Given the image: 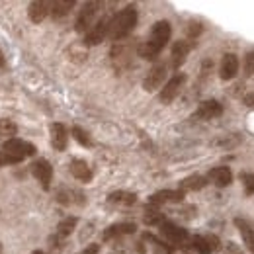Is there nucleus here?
<instances>
[{"instance_id": "1", "label": "nucleus", "mask_w": 254, "mask_h": 254, "mask_svg": "<svg viewBox=\"0 0 254 254\" xmlns=\"http://www.w3.org/2000/svg\"><path fill=\"white\" fill-rule=\"evenodd\" d=\"M170 35H172V26H170V22H166V20L157 22V24L151 28L149 39L137 47L139 57L145 59V61H157L160 51H162V49L166 47V43L170 41Z\"/></svg>"}, {"instance_id": "2", "label": "nucleus", "mask_w": 254, "mask_h": 254, "mask_svg": "<svg viewBox=\"0 0 254 254\" xmlns=\"http://www.w3.org/2000/svg\"><path fill=\"white\" fill-rule=\"evenodd\" d=\"M135 26H137V8L135 6H126L116 16H112L108 37L114 39V41H122L124 37H127L133 32Z\"/></svg>"}, {"instance_id": "3", "label": "nucleus", "mask_w": 254, "mask_h": 254, "mask_svg": "<svg viewBox=\"0 0 254 254\" xmlns=\"http://www.w3.org/2000/svg\"><path fill=\"white\" fill-rule=\"evenodd\" d=\"M104 4L102 2H86L84 6H82V10L78 12V18H76V22H74V30L78 33H88L92 30V26H94V20L96 16H98V12H100V8H102Z\"/></svg>"}, {"instance_id": "4", "label": "nucleus", "mask_w": 254, "mask_h": 254, "mask_svg": "<svg viewBox=\"0 0 254 254\" xmlns=\"http://www.w3.org/2000/svg\"><path fill=\"white\" fill-rule=\"evenodd\" d=\"M2 151H4V153H10V155H14V157H18V159H22V160L28 159V157H33V155L37 153L35 145L24 141V139H16V137L6 139V141L2 143Z\"/></svg>"}, {"instance_id": "5", "label": "nucleus", "mask_w": 254, "mask_h": 254, "mask_svg": "<svg viewBox=\"0 0 254 254\" xmlns=\"http://www.w3.org/2000/svg\"><path fill=\"white\" fill-rule=\"evenodd\" d=\"M30 170H32L33 178L41 184V188H43V190H49V188H51V180H53V166L49 164V160H45V159L33 160L32 166H30Z\"/></svg>"}, {"instance_id": "6", "label": "nucleus", "mask_w": 254, "mask_h": 254, "mask_svg": "<svg viewBox=\"0 0 254 254\" xmlns=\"http://www.w3.org/2000/svg\"><path fill=\"white\" fill-rule=\"evenodd\" d=\"M159 229H160V237H162L166 243H170V245H184V243L188 241V231L182 229V227L176 225V223L164 221Z\"/></svg>"}, {"instance_id": "7", "label": "nucleus", "mask_w": 254, "mask_h": 254, "mask_svg": "<svg viewBox=\"0 0 254 254\" xmlns=\"http://www.w3.org/2000/svg\"><path fill=\"white\" fill-rule=\"evenodd\" d=\"M186 80H188V76L184 74V72H178V74H174L164 86H162V90H160V102L162 104H170L176 96L182 92V86L186 84Z\"/></svg>"}, {"instance_id": "8", "label": "nucleus", "mask_w": 254, "mask_h": 254, "mask_svg": "<svg viewBox=\"0 0 254 254\" xmlns=\"http://www.w3.org/2000/svg\"><path fill=\"white\" fill-rule=\"evenodd\" d=\"M166 70H168V64L166 63H157L145 76L143 80V90L147 92H155L162 86V82L166 80Z\"/></svg>"}, {"instance_id": "9", "label": "nucleus", "mask_w": 254, "mask_h": 254, "mask_svg": "<svg viewBox=\"0 0 254 254\" xmlns=\"http://www.w3.org/2000/svg\"><path fill=\"white\" fill-rule=\"evenodd\" d=\"M110 20L112 18H108V16L106 18H100L94 26H92V30L84 35V45L92 47V45L102 43L104 37H108V32H110Z\"/></svg>"}, {"instance_id": "10", "label": "nucleus", "mask_w": 254, "mask_h": 254, "mask_svg": "<svg viewBox=\"0 0 254 254\" xmlns=\"http://www.w3.org/2000/svg\"><path fill=\"white\" fill-rule=\"evenodd\" d=\"M223 114V106L217 100H205L197 106V110L193 112L191 120H215Z\"/></svg>"}, {"instance_id": "11", "label": "nucleus", "mask_w": 254, "mask_h": 254, "mask_svg": "<svg viewBox=\"0 0 254 254\" xmlns=\"http://www.w3.org/2000/svg\"><path fill=\"white\" fill-rule=\"evenodd\" d=\"M131 45L129 43H126V41H118L114 47H112V61H114V64H116V68L118 70H124V68H127L129 64H131Z\"/></svg>"}, {"instance_id": "12", "label": "nucleus", "mask_w": 254, "mask_h": 254, "mask_svg": "<svg viewBox=\"0 0 254 254\" xmlns=\"http://www.w3.org/2000/svg\"><path fill=\"white\" fill-rule=\"evenodd\" d=\"M55 199L61 205H84L86 203V195L82 191L74 190V188H64V186L57 190Z\"/></svg>"}, {"instance_id": "13", "label": "nucleus", "mask_w": 254, "mask_h": 254, "mask_svg": "<svg viewBox=\"0 0 254 254\" xmlns=\"http://www.w3.org/2000/svg\"><path fill=\"white\" fill-rule=\"evenodd\" d=\"M190 51H191L190 41H184V39L176 41V43L172 45V53H170V66H172L174 70H178V68L184 64L186 57L190 55Z\"/></svg>"}, {"instance_id": "14", "label": "nucleus", "mask_w": 254, "mask_h": 254, "mask_svg": "<svg viewBox=\"0 0 254 254\" xmlns=\"http://www.w3.org/2000/svg\"><path fill=\"white\" fill-rule=\"evenodd\" d=\"M184 197H186V191L182 190H160L149 197V203L160 207L164 203H180V201H184Z\"/></svg>"}, {"instance_id": "15", "label": "nucleus", "mask_w": 254, "mask_h": 254, "mask_svg": "<svg viewBox=\"0 0 254 254\" xmlns=\"http://www.w3.org/2000/svg\"><path fill=\"white\" fill-rule=\"evenodd\" d=\"M68 170H70V174L78 180V182H84V184H88L90 180H92V168L88 166V162L82 159H72L70 160V164H68Z\"/></svg>"}, {"instance_id": "16", "label": "nucleus", "mask_w": 254, "mask_h": 254, "mask_svg": "<svg viewBox=\"0 0 254 254\" xmlns=\"http://www.w3.org/2000/svg\"><path fill=\"white\" fill-rule=\"evenodd\" d=\"M51 14V2L47 0H33L28 8V16L33 24H41Z\"/></svg>"}, {"instance_id": "17", "label": "nucleus", "mask_w": 254, "mask_h": 254, "mask_svg": "<svg viewBox=\"0 0 254 254\" xmlns=\"http://www.w3.org/2000/svg\"><path fill=\"white\" fill-rule=\"evenodd\" d=\"M239 57L235 55V53H227V55H223V61H221V68H219V76H221L223 80H233L235 76H237V72H239Z\"/></svg>"}, {"instance_id": "18", "label": "nucleus", "mask_w": 254, "mask_h": 254, "mask_svg": "<svg viewBox=\"0 0 254 254\" xmlns=\"http://www.w3.org/2000/svg\"><path fill=\"white\" fill-rule=\"evenodd\" d=\"M49 133H51V145L55 151L63 153L66 149V143H68V131L63 124H51L49 127Z\"/></svg>"}, {"instance_id": "19", "label": "nucleus", "mask_w": 254, "mask_h": 254, "mask_svg": "<svg viewBox=\"0 0 254 254\" xmlns=\"http://www.w3.org/2000/svg\"><path fill=\"white\" fill-rule=\"evenodd\" d=\"M135 231H137L135 223H116V225L108 227L102 233V239L104 241H112V239H120V237H126V235H133Z\"/></svg>"}, {"instance_id": "20", "label": "nucleus", "mask_w": 254, "mask_h": 254, "mask_svg": "<svg viewBox=\"0 0 254 254\" xmlns=\"http://www.w3.org/2000/svg\"><path fill=\"white\" fill-rule=\"evenodd\" d=\"M207 178L217 186V188H227L231 182H233V172L227 168V166H215L209 170Z\"/></svg>"}, {"instance_id": "21", "label": "nucleus", "mask_w": 254, "mask_h": 254, "mask_svg": "<svg viewBox=\"0 0 254 254\" xmlns=\"http://www.w3.org/2000/svg\"><path fill=\"white\" fill-rule=\"evenodd\" d=\"M207 186V178L201 176V174H191L188 178H184L180 182V190L182 191H197V190H203Z\"/></svg>"}, {"instance_id": "22", "label": "nucleus", "mask_w": 254, "mask_h": 254, "mask_svg": "<svg viewBox=\"0 0 254 254\" xmlns=\"http://www.w3.org/2000/svg\"><path fill=\"white\" fill-rule=\"evenodd\" d=\"M143 221L145 225H151V227H160L162 223L166 221L164 219V213H160L159 205H153V203H147V207H145V217H143Z\"/></svg>"}, {"instance_id": "23", "label": "nucleus", "mask_w": 254, "mask_h": 254, "mask_svg": "<svg viewBox=\"0 0 254 254\" xmlns=\"http://www.w3.org/2000/svg\"><path fill=\"white\" fill-rule=\"evenodd\" d=\"M108 201L110 203H116V205H133L137 201V193L133 191H124V190H118V191H112L108 195Z\"/></svg>"}, {"instance_id": "24", "label": "nucleus", "mask_w": 254, "mask_h": 254, "mask_svg": "<svg viewBox=\"0 0 254 254\" xmlns=\"http://www.w3.org/2000/svg\"><path fill=\"white\" fill-rule=\"evenodd\" d=\"M235 223H237V227L241 229V237H243V241H245V247L251 251V254H254V231L253 227L249 225L247 221H243V219H235Z\"/></svg>"}, {"instance_id": "25", "label": "nucleus", "mask_w": 254, "mask_h": 254, "mask_svg": "<svg viewBox=\"0 0 254 254\" xmlns=\"http://www.w3.org/2000/svg\"><path fill=\"white\" fill-rule=\"evenodd\" d=\"M72 8H74V0H55V2H51V16L55 20L64 18Z\"/></svg>"}, {"instance_id": "26", "label": "nucleus", "mask_w": 254, "mask_h": 254, "mask_svg": "<svg viewBox=\"0 0 254 254\" xmlns=\"http://www.w3.org/2000/svg\"><path fill=\"white\" fill-rule=\"evenodd\" d=\"M76 223H78V219L76 217H64L63 221L57 225V237L61 239V241H64L72 231H74V227H76Z\"/></svg>"}, {"instance_id": "27", "label": "nucleus", "mask_w": 254, "mask_h": 254, "mask_svg": "<svg viewBox=\"0 0 254 254\" xmlns=\"http://www.w3.org/2000/svg\"><path fill=\"white\" fill-rule=\"evenodd\" d=\"M190 249H191V251H195L197 254H211V253H213L205 237H191V239H190Z\"/></svg>"}, {"instance_id": "28", "label": "nucleus", "mask_w": 254, "mask_h": 254, "mask_svg": "<svg viewBox=\"0 0 254 254\" xmlns=\"http://www.w3.org/2000/svg\"><path fill=\"white\" fill-rule=\"evenodd\" d=\"M70 133H72V137L76 139V143H78V145H82V147H92V145H94L92 137H90L82 127L74 126L72 129H70Z\"/></svg>"}, {"instance_id": "29", "label": "nucleus", "mask_w": 254, "mask_h": 254, "mask_svg": "<svg viewBox=\"0 0 254 254\" xmlns=\"http://www.w3.org/2000/svg\"><path fill=\"white\" fill-rule=\"evenodd\" d=\"M16 133H18V126H16L14 122L0 118V137H8V139H12V135H16Z\"/></svg>"}, {"instance_id": "30", "label": "nucleus", "mask_w": 254, "mask_h": 254, "mask_svg": "<svg viewBox=\"0 0 254 254\" xmlns=\"http://www.w3.org/2000/svg\"><path fill=\"white\" fill-rule=\"evenodd\" d=\"M241 180L245 184V193L247 195H254V174L253 172H243L241 174Z\"/></svg>"}, {"instance_id": "31", "label": "nucleus", "mask_w": 254, "mask_h": 254, "mask_svg": "<svg viewBox=\"0 0 254 254\" xmlns=\"http://www.w3.org/2000/svg\"><path fill=\"white\" fill-rule=\"evenodd\" d=\"M20 162H22V159H18V157H14L10 153L0 151V166H14V164H20Z\"/></svg>"}, {"instance_id": "32", "label": "nucleus", "mask_w": 254, "mask_h": 254, "mask_svg": "<svg viewBox=\"0 0 254 254\" xmlns=\"http://www.w3.org/2000/svg\"><path fill=\"white\" fill-rule=\"evenodd\" d=\"M245 72H247V76L254 74V51L245 57Z\"/></svg>"}, {"instance_id": "33", "label": "nucleus", "mask_w": 254, "mask_h": 254, "mask_svg": "<svg viewBox=\"0 0 254 254\" xmlns=\"http://www.w3.org/2000/svg\"><path fill=\"white\" fill-rule=\"evenodd\" d=\"M201 30H203V28H201V24L191 22L190 26H188V37H190V39H195V37L201 33Z\"/></svg>"}, {"instance_id": "34", "label": "nucleus", "mask_w": 254, "mask_h": 254, "mask_svg": "<svg viewBox=\"0 0 254 254\" xmlns=\"http://www.w3.org/2000/svg\"><path fill=\"white\" fill-rule=\"evenodd\" d=\"M205 239H207V243H209V247H211V251H213V253L221 249V241H219V237H217V235H207Z\"/></svg>"}, {"instance_id": "35", "label": "nucleus", "mask_w": 254, "mask_h": 254, "mask_svg": "<svg viewBox=\"0 0 254 254\" xmlns=\"http://www.w3.org/2000/svg\"><path fill=\"white\" fill-rule=\"evenodd\" d=\"M225 254H243V251H241V247L237 243H229L227 249H225Z\"/></svg>"}, {"instance_id": "36", "label": "nucleus", "mask_w": 254, "mask_h": 254, "mask_svg": "<svg viewBox=\"0 0 254 254\" xmlns=\"http://www.w3.org/2000/svg\"><path fill=\"white\" fill-rule=\"evenodd\" d=\"M100 253V245H88L80 254H98Z\"/></svg>"}, {"instance_id": "37", "label": "nucleus", "mask_w": 254, "mask_h": 254, "mask_svg": "<svg viewBox=\"0 0 254 254\" xmlns=\"http://www.w3.org/2000/svg\"><path fill=\"white\" fill-rule=\"evenodd\" d=\"M243 104H245L247 108H254V92L245 96V98H243Z\"/></svg>"}, {"instance_id": "38", "label": "nucleus", "mask_w": 254, "mask_h": 254, "mask_svg": "<svg viewBox=\"0 0 254 254\" xmlns=\"http://www.w3.org/2000/svg\"><path fill=\"white\" fill-rule=\"evenodd\" d=\"M4 66H6V59H4V53L0 49V68H4Z\"/></svg>"}, {"instance_id": "39", "label": "nucleus", "mask_w": 254, "mask_h": 254, "mask_svg": "<svg viewBox=\"0 0 254 254\" xmlns=\"http://www.w3.org/2000/svg\"><path fill=\"white\" fill-rule=\"evenodd\" d=\"M32 254H45V253H41V251H33Z\"/></svg>"}, {"instance_id": "40", "label": "nucleus", "mask_w": 254, "mask_h": 254, "mask_svg": "<svg viewBox=\"0 0 254 254\" xmlns=\"http://www.w3.org/2000/svg\"><path fill=\"white\" fill-rule=\"evenodd\" d=\"M0 253H2V245H0Z\"/></svg>"}]
</instances>
